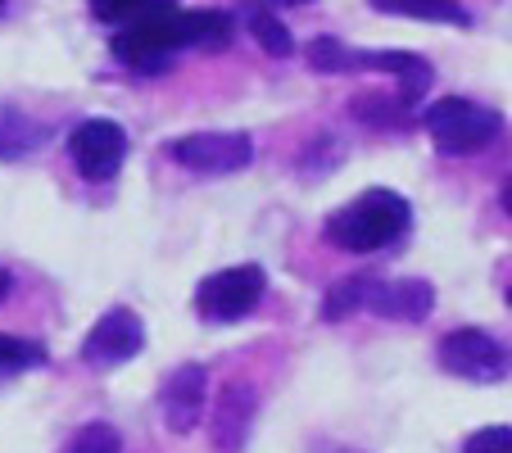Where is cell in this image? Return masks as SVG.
I'll use <instances>...</instances> for the list:
<instances>
[{"label":"cell","mask_w":512,"mask_h":453,"mask_svg":"<svg viewBox=\"0 0 512 453\" xmlns=\"http://www.w3.org/2000/svg\"><path fill=\"white\" fill-rule=\"evenodd\" d=\"M236 41V14L227 10H164L150 14L141 23H127L114 32L109 50L123 68L145 73V78H159L173 68V59L182 50H204V55H218Z\"/></svg>","instance_id":"6da1fadb"},{"label":"cell","mask_w":512,"mask_h":453,"mask_svg":"<svg viewBox=\"0 0 512 453\" xmlns=\"http://www.w3.org/2000/svg\"><path fill=\"white\" fill-rule=\"evenodd\" d=\"M408 222H413V209H408L404 195L386 191V186H372V191H363L354 204L331 213L327 241L349 254H377L408 232Z\"/></svg>","instance_id":"7a4b0ae2"},{"label":"cell","mask_w":512,"mask_h":453,"mask_svg":"<svg viewBox=\"0 0 512 453\" xmlns=\"http://www.w3.org/2000/svg\"><path fill=\"white\" fill-rule=\"evenodd\" d=\"M422 127L440 155H481V150H490V145L499 141L503 114L481 105V100L445 96L422 109Z\"/></svg>","instance_id":"3957f363"},{"label":"cell","mask_w":512,"mask_h":453,"mask_svg":"<svg viewBox=\"0 0 512 453\" xmlns=\"http://www.w3.org/2000/svg\"><path fill=\"white\" fill-rule=\"evenodd\" d=\"M268 295V272L259 263H241V268H223L195 286V313L209 327H227V322L250 318Z\"/></svg>","instance_id":"277c9868"},{"label":"cell","mask_w":512,"mask_h":453,"mask_svg":"<svg viewBox=\"0 0 512 453\" xmlns=\"http://www.w3.org/2000/svg\"><path fill=\"white\" fill-rule=\"evenodd\" d=\"M435 358H440V367L449 376L472 381V386H494V381L508 376V345L481 327H458L449 336H440Z\"/></svg>","instance_id":"5b68a950"},{"label":"cell","mask_w":512,"mask_h":453,"mask_svg":"<svg viewBox=\"0 0 512 453\" xmlns=\"http://www.w3.org/2000/svg\"><path fill=\"white\" fill-rule=\"evenodd\" d=\"M168 159L186 173H200V177H227V173H241L250 168L254 159V141L245 132H191V136H177L168 145Z\"/></svg>","instance_id":"8992f818"},{"label":"cell","mask_w":512,"mask_h":453,"mask_svg":"<svg viewBox=\"0 0 512 453\" xmlns=\"http://www.w3.org/2000/svg\"><path fill=\"white\" fill-rule=\"evenodd\" d=\"M68 159L87 182H109L127 159V132L114 118H87L68 132Z\"/></svg>","instance_id":"52a82bcc"},{"label":"cell","mask_w":512,"mask_h":453,"mask_svg":"<svg viewBox=\"0 0 512 453\" xmlns=\"http://www.w3.org/2000/svg\"><path fill=\"white\" fill-rule=\"evenodd\" d=\"M209 408V367L204 363H182L164 376L159 386V417L173 435H191L204 422Z\"/></svg>","instance_id":"ba28073f"},{"label":"cell","mask_w":512,"mask_h":453,"mask_svg":"<svg viewBox=\"0 0 512 453\" xmlns=\"http://www.w3.org/2000/svg\"><path fill=\"white\" fill-rule=\"evenodd\" d=\"M145 349V327L132 309H109L96 318V327L82 340V363L87 367H123L127 358H136Z\"/></svg>","instance_id":"9c48e42d"},{"label":"cell","mask_w":512,"mask_h":453,"mask_svg":"<svg viewBox=\"0 0 512 453\" xmlns=\"http://www.w3.org/2000/svg\"><path fill=\"white\" fill-rule=\"evenodd\" d=\"M363 68L390 73V78H395V100L404 109H413V114L435 82L431 59L413 55V50H354V73H363Z\"/></svg>","instance_id":"30bf717a"},{"label":"cell","mask_w":512,"mask_h":453,"mask_svg":"<svg viewBox=\"0 0 512 453\" xmlns=\"http://www.w3.org/2000/svg\"><path fill=\"white\" fill-rule=\"evenodd\" d=\"M363 309L386 322H422V318H431V309H435V286L422 277H399V281L372 277V290H368V299H363Z\"/></svg>","instance_id":"8fae6325"},{"label":"cell","mask_w":512,"mask_h":453,"mask_svg":"<svg viewBox=\"0 0 512 453\" xmlns=\"http://www.w3.org/2000/svg\"><path fill=\"white\" fill-rule=\"evenodd\" d=\"M254 408H259L254 386H236V381L213 399V449L241 453L245 435H250V422H254Z\"/></svg>","instance_id":"7c38bea8"},{"label":"cell","mask_w":512,"mask_h":453,"mask_svg":"<svg viewBox=\"0 0 512 453\" xmlns=\"http://www.w3.org/2000/svg\"><path fill=\"white\" fill-rule=\"evenodd\" d=\"M46 141H50V127L41 123V118H32L28 109L0 105V159H5V164L32 159Z\"/></svg>","instance_id":"4fadbf2b"},{"label":"cell","mask_w":512,"mask_h":453,"mask_svg":"<svg viewBox=\"0 0 512 453\" xmlns=\"http://www.w3.org/2000/svg\"><path fill=\"white\" fill-rule=\"evenodd\" d=\"M241 23H245V32H250V37L259 41L272 59H290V55H295V37H290V28L277 19V10H272L268 0H241Z\"/></svg>","instance_id":"5bb4252c"},{"label":"cell","mask_w":512,"mask_h":453,"mask_svg":"<svg viewBox=\"0 0 512 453\" xmlns=\"http://www.w3.org/2000/svg\"><path fill=\"white\" fill-rule=\"evenodd\" d=\"M377 14H395V19H422V23H449V28H472L463 0H368Z\"/></svg>","instance_id":"9a60e30c"},{"label":"cell","mask_w":512,"mask_h":453,"mask_svg":"<svg viewBox=\"0 0 512 453\" xmlns=\"http://www.w3.org/2000/svg\"><path fill=\"white\" fill-rule=\"evenodd\" d=\"M349 114H354L358 123H368V127H386V132H399V127L417 123L413 109H404L395 96H381V91H363V96H354Z\"/></svg>","instance_id":"2e32d148"},{"label":"cell","mask_w":512,"mask_h":453,"mask_svg":"<svg viewBox=\"0 0 512 453\" xmlns=\"http://www.w3.org/2000/svg\"><path fill=\"white\" fill-rule=\"evenodd\" d=\"M87 10L96 23H109V28H127V23H141L150 14L177 10V0H87Z\"/></svg>","instance_id":"e0dca14e"},{"label":"cell","mask_w":512,"mask_h":453,"mask_svg":"<svg viewBox=\"0 0 512 453\" xmlns=\"http://www.w3.org/2000/svg\"><path fill=\"white\" fill-rule=\"evenodd\" d=\"M368 290H372V277L336 281V286L327 290V299H322V318L340 322V318H349V313H358V309H363V299H368Z\"/></svg>","instance_id":"ac0fdd59"},{"label":"cell","mask_w":512,"mask_h":453,"mask_svg":"<svg viewBox=\"0 0 512 453\" xmlns=\"http://www.w3.org/2000/svg\"><path fill=\"white\" fill-rule=\"evenodd\" d=\"M46 349L32 345V340L23 336H5L0 331V376H19V372H37V367H46Z\"/></svg>","instance_id":"d6986e66"},{"label":"cell","mask_w":512,"mask_h":453,"mask_svg":"<svg viewBox=\"0 0 512 453\" xmlns=\"http://www.w3.org/2000/svg\"><path fill=\"white\" fill-rule=\"evenodd\" d=\"M309 68L313 73H354V46H345L340 37H313L309 46Z\"/></svg>","instance_id":"ffe728a7"},{"label":"cell","mask_w":512,"mask_h":453,"mask_svg":"<svg viewBox=\"0 0 512 453\" xmlns=\"http://www.w3.org/2000/svg\"><path fill=\"white\" fill-rule=\"evenodd\" d=\"M68 453H123V435H118L114 426H105V422H91V426H82V431L73 435Z\"/></svg>","instance_id":"44dd1931"},{"label":"cell","mask_w":512,"mask_h":453,"mask_svg":"<svg viewBox=\"0 0 512 453\" xmlns=\"http://www.w3.org/2000/svg\"><path fill=\"white\" fill-rule=\"evenodd\" d=\"M463 453H512V426H485L463 444Z\"/></svg>","instance_id":"7402d4cb"},{"label":"cell","mask_w":512,"mask_h":453,"mask_svg":"<svg viewBox=\"0 0 512 453\" xmlns=\"http://www.w3.org/2000/svg\"><path fill=\"white\" fill-rule=\"evenodd\" d=\"M272 10H300V5H313V0H268Z\"/></svg>","instance_id":"603a6c76"},{"label":"cell","mask_w":512,"mask_h":453,"mask_svg":"<svg viewBox=\"0 0 512 453\" xmlns=\"http://www.w3.org/2000/svg\"><path fill=\"white\" fill-rule=\"evenodd\" d=\"M10 286H14V281H10V272H0V304H5V295H10Z\"/></svg>","instance_id":"cb8c5ba5"},{"label":"cell","mask_w":512,"mask_h":453,"mask_svg":"<svg viewBox=\"0 0 512 453\" xmlns=\"http://www.w3.org/2000/svg\"><path fill=\"white\" fill-rule=\"evenodd\" d=\"M5 10H10V0H0V14H5Z\"/></svg>","instance_id":"d4e9b609"},{"label":"cell","mask_w":512,"mask_h":453,"mask_svg":"<svg viewBox=\"0 0 512 453\" xmlns=\"http://www.w3.org/2000/svg\"><path fill=\"white\" fill-rule=\"evenodd\" d=\"M336 453H354V449H336Z\"/></svg>","instance_id":"484cf974"}]
</instances>
